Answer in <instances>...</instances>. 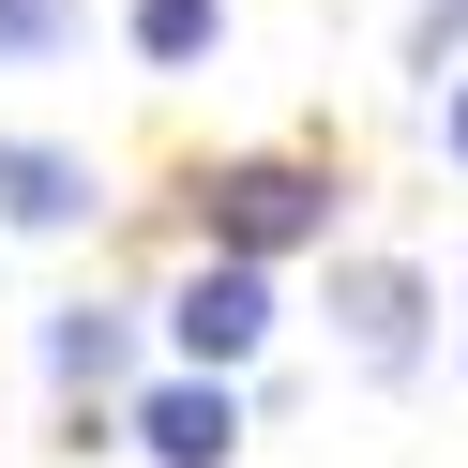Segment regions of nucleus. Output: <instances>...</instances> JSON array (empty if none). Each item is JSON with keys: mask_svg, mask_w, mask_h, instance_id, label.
I'll return each mask as SVG.
<instances>
[{"mask_svg": "<svg viewBox=\"0 0 468 468\" xmlns=\"http://www.w3.org/2000/svg\"><path fill=\"white\" fill-rule=\"evenodd\" d=\"M197 227H212L227 257H287V242H317V227H333V182H317V166H287V152L212 166V182H197Z\"/></svg>", "mask_w": 468, "mask_h": 468, "instance_id": "f257e3e1", "label": "nucleus"}, {"mask_svg": "<svg viewBox=\"0 0 468 468\" xmlns=\"http://www.w3.org/2000/svg\"><path fill=\"white\" fill-rule=\"evenodd\" d=\"M333 317H347V363H378V378L423 363V272H408V257H347V272H333Z\"/></svg>", "mask_w": 468, "mask_h": 468, "instance_id": "f03ea898", "label": "nucleus"}, {"mask_svg": "<svg viewBox=\"0 0 468 468\" xmlns=\"http://www.w3.org/2000/svg\"><path fill=\"white\" fill-rule=\"evenodd\" d=\"M166 333H182V363H257V333H272V287H257V257H212V272L166 303Z\"/></svg>", "mask_w": 468, "mask_h": 468, "instance_id": "7ed1b4c3", "label": "nucleus"}, {"mask_svg": "<svg viewBox=\"0 0 468 468\" xmlns=\"http://www.w3.org/2000/svg\"><path fill=\"white\" fill-rule=\"evenodd\" d=\"M136 453H152V468H227V453H242V408H227V363H212V378H166V393L136 408Z\"/></svg>", "mask_w": 468, "mask_h": 468, "instance_id": "20e7f679", "label": "nucleus"}, {"mask_svg": "<svg viewBox=\"0 0 468 468\" xmlns=\"http://www.w3.org/2000/svg\"><path fill=\"white\" fill-rule=\"evenodd\" d=\"M76 212H91V166L46 136H0V227H76Z\"/></svg>", "mask_w": 468, "mask_h": 468, "instance_id": "39448f33", "label": "nucleus"}, {"mask_svg": "<svg viewBox=\"0 0 468 468\" xmlns=\"http://www.w3.org/2000/svg\"><path fill=\"white\" fill-rule=\"evenodd\" d=\"M46 363H61L76 393H106V378L136 363V317L122 303H61V317H46Z\"/></svg>", "mask_w": 468, "mask_h": 468, "instance_id": "423d86ee", "label": "nucleus"}, {"mask_svg": "<svg viewBox=\"0 0 468 468\" xmlns=\"http://www.w3.org/2000/svg\"><path fill=\"white\" fill-rule=\"evenodd\" d=\"M227 46V0H136V61H212Z\"/></svg>", "mask_w": 468, "mask_h": 468, "instance_id": "0eeeda50", "label": "nucleus"}, {"mask_svg": "<svg viewBox=\"0 0 468 468\" xmlns=\"http://www.w3.org/2000/svg\"><path fill=\"white\" fill-rule=\"evenodd\" d=\"M46 46H76V0H0V61H46Z\"/></svg>", "mask_w": 468, "mask_h": 468, "instance_id": "6e6552de", "label": "nucleus"}, {"mask_svg": "<svg viewBox=\"0 0 468 468\" xmlns=\"http://www.w3.org/2000/svg\"><path fill=\"white\" fill-rule=\"evenodd\" d=\"M453 46H468V0H423V31H408V61H423V76H453Z\"/></svg>", "mask_w": 468, "mask_h": 468, "instance_id": "1a4fd4ad", "label": "nucleus"}, {"mask_svg": "<svg viewBox=\"0 0 468 468\" xmlns=\"http://www.w3.org/2000/svg\"><path fill=\"white\" fill-rule=\"evenodd\" d=\"M438 136H453V166H468V76H453V106H438Z\"/></svg>", "mask_w": 468, "mask_h": 468, "instance_id": "9d476101", "label": "nucleus"}]
</instances>
